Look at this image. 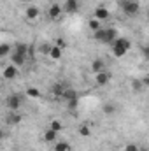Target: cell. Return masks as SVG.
Here are the masks:
<instances>
[{
    "instance_id": "cell-1",
    "label": "cell",
    "mask_w": 149,
    "mask_h": 151,
    "mask_svg": "<svg viewBox=\"0 0 149 151\" xmlns=\"http://www.w3.org/2000/svg\"><path fill=\"white\" fill-rule=\"evenodd\" d=\"M130 47H132V42H130L126 37L116 39V40L112 42V53H114V56H116V58L125 56V55L128 53V49H130Z\"/></svg>"
},
{
    "instance_id": "cell-2",
    "label": "cell",
    "mask_w": 149,
    "mask_h": 151,
    "mask_svg": "<svg viewBox=\"0 0 149 151\" xmlns=\"http://www.w3.org/2000/svg\"><path fill=\"white\" fill-rule=\"evenodd\" d=\"M119 4H121V7H123V11H125L126 16H137L139 14L140 7H139V4L135 0H121Z\"/></svg>"
},
{
    "instance_id": "cell-3",
    "label": "cell",
    "mask_w": 149,
    "mask_h": 151,
    "mask_svg": "<svg viewBox=\"0 0 149 151\" xmlns=\"http://www.w3.org/2000/svg\"><path fill=\"white\" fill-rule=\"evenodd\" d=\"M23 104V99L21 95H9L7 100H5V106L9 107V111H18Z\"/></svg>"
},
{
    "instance_id": "cell-4",
    "label": "cell",
    "mask_w": 149,
    "mask_h": 151,
    "mask_svg": "<svg viewBox=\"0 0 149 151\" xmlns=\"http://www.w3.org/2000/svg\"><path fill=\"white\" fill-rule=\"evenodd\" d=\"M93 16H95V19H98V21H105V19H109V18H111V12H109V11H107L105 7L98 5V7L95 9Z\"/></svg>"
},
{
    "instance_id": "cell-5",
    "label": "cell",
    "mask_w": 149,
    "mask_h": 151,
    "mask_svg": "<svg viewBox=\"0 0 149 151\" xmlns=\"http://www.w3.org/2000/svg\"><path fill=\"white\" fill-rule=\"evenodd\" d=\"M95 81H97V84H98V86H105V84L111 81V74H109V72H105V70L97 72V76H95Z\"/></svg>"
},
{
    "instance_id": "cell-6",
    "label": "cell",
    "mask_w": 149,
    "mask_h": 151,
    "mask_svg": "<svg viewBox=\"0 0 149 151\" xmlns=\"http://www.w3.org/2000/svg\"><path fill=\"white\" fill-rule=\"evenodd\" d=\"M21 119H23V116H21L19 113H16V111L9 113L7 114V118H5L7 125H18V123H21Z\"/></svg>"
},
{
    "instance_id": "cell-7",
    "label": "cell",
    "mask_w": 149,
    "mask_h": 151,
    "mask_svg": "<svg viewBox=\"0 0 149 151\" xmlns=\"http://www.w3.org/2000/svg\"><path fill=\"white\" fill-rule=\"evenodd\" d=\"M39 14H40V11H39L37 5H30V7H27V11H25L27 19H37Z\"/></svg>"
},
{
    "instance_id": "cell-8",
    "label": "cell",
    "mask_w": 149,
    "mask_h": 151,
    "mask_svg": "<svg viewBox=\"0 0 149 151\" xmlns=\"http://www.w3.org/2000/svg\"><path fill=\"white\" fill-rule=\"evenodd\" d=\"M79 11V0H65V12L74 14Z\"/></svg>"
},
{
    "instance_id": "cell-9",
    "label": "cell",
    "mask_w": 149,
    "mask_h": 151,
    "mask_svg": "<svg viewBox=\"0 0 149 151\" xmlns=\"http://www.w3.org/2000/svg\"><path fill=\"white\" fill-rule=\"evenodd\" d=\"M116 39H117V30H116V28H107V30H105L104 42H105V44H112Z\"/></svg>"
},
{
    "instance_id": "cell-10",
    "label": "cell",
    "mask_w": 149,
    "mask_h": 151,
    "mask_svg": "<svg viewBox=\"0 0 149 151\" xmlns=\"http://www.w3.org/2000/svg\"><path fill=\"white\" fill-rule=\"evenodd\" d=\"M16 76H18V67H14L12 63L4 69V77H5V79H14Z\"/></svg>"
},
{
    "instance_id": "cell-11",
    "label": "cell",
    "mask_w": 149,
    "mask_h": 151,
    "mask_svg": "<svg viewBox=\"0 0 149 151\" xmlns=\"http://www.w3.org/2000/svg\"><path fill=\"white\" fill-rule=\"evenodd\" d=\"M60 14H62V5H60V4H53V5L49 7V18H51V19H58Z\"/></svg>"
},
{
    "instance_id": "cell-12",
    "label": "cell",
    "mask_w": 149,
    "mask_h": 151,
    "mask_svg": "<svg viewBox=\"0 0 149 151\" xmlns=\"http://www.w3.org/2000/svg\"><path fill=\"white\" fill-rule=\"evenodd\" d=\"M11 62H12V65H14V67H21V65L27 62V56H23V55H18V53H12V56H11Z\"/></svg>"
},
{
    "instance_id": "cell-13",
    "label": "cell",
    "mask_w": 149,
    "mask_h": 151,
    "mask_svg": "<svg viewBox=\"0 0 149 151\" xmlns=\"http://www.w3.org/2000/svg\"><path fill=\"white\" fill-rule=\"evenodd\" d=\"M49 56H51L53 60H60V58H62V49H60L58 46H51V49H49Z\"/></svg>"
},
{
    "instance_id": "cell-14",
    "label": "cell",
    "mask_w": 149,
    "mask_h": 151,
    "mask_svg": "<svg viewBox=\"0 0 149 151\" xmlns=\"http://www.w3.org/2000/svg\"><path fill=\"white\" fill-rule=\"evenodd\" d=\"M91 70L97 74V72H102L104 70V62L102 60H95L93 63H91Z\"/></svg>"
},
{
    "instance_id": "cell-15",
    "label": "cell",
    "mask_w": 149,
    "mask_h": 151,
    "mask_svg": "<svg viewBox=\"0 0 149 151\" xmlns=\"http://www.w3.org/2000/svg\"><path fill=\"white\" fill-rule=\"evenodd\" d=\"M14 53H18V55H23V56H27V53H28V46H27V44H18V46L14 47Z\"/></svg>"
},
{
    "instance_id": "cell-16",
    "label": "cell",
    "mask_w": 149,
    "mask_h": 151,
    "mask_svg": "<svg viewBox=\"0 0 149 151\" xmlns=\"http://www.w3.org/2000/svg\"><path fill=\"white\" fill-rule=\"evenodd\" d=\"M132 88H133V91H135V93H139V91H142V90H144V84H142V81H140V79H133V81H132Z\"/></svg>"
},
{
    "instance_id": "cell-17",
    "label": "cell",
    "mask_w": 149,
    "mask_h": 151,
    "mask_svg": "<svg viewBox=\"0 0 149 151\" xmlns=\"http://www.w3.org/2000/svg\"><path fill=\"white\" fill-rule=\"evenodd\" d=\"M54 139H56V132H53L51 128L46 130V134H44V141H46V142H53Z\"/></svg>"
},
{
    "instance_id": "cell-18",
    "label": "cell",
    "mask_w": 149,
    "mask_h": 151,
    "mask_svg": "<svg viewBox=\"0 0 149 151\" xmlns=\"http://www.w3.org/2000/svg\"><path fill=\"white\" fill-rule=\"evenodd\" d=\"M62 97H63V100L67 102V100H70V99H75L77 95H75V91H74V90H63Z\"/></svg>"
},
{
    "instance_id": "cell-19",
    "label": "cell",
    "mask_w": 149,
    "mask_h": 151,
    "mask_svg": "<svg viewBox=\"0 0 149 151\" xmlns=\"http://www.w3.org/2000/svg\"><path fill=\"white\" fill-rule=\"evenodd\" d=\"M49 128H51L53 132H56V134H58V132H60V130L63 128V125H62V123H60L58 119H53V121H51V127H49Z\"/></svg>"
},
{
    "instance_id": "cell-20",
    "label": "cell",
    "mask_w": 149,
    "mask_h": 151,
    "mask_svg": "<svg viewBox=\"0 0 149 151\" xmlns=\"http://www.w3.org/2000/svg\"><path fill=\"white\" fill-rule=\"evenodd\" d=\"M27 95L32 97V99H39V97H40V91H39L37 88H28V90H27Z\"/></svg>"
},
{
    "instance_id": "cell-21",
    "label": "cell",
    "mask_w": 149,
    "mask_h": 151,
    "mask_svg": "<svg viewBox=\"0 0 149 151\" xmlns=\"http://www.w3.org/2000/svg\"><path fill=\"white\" fill-rule=\"evenodd\" d=\"M91 134V130H90V127L88 125H82V127H79V135H82V137H88Z\"/></svg>"
},
{
    "instance_id": "cell-22",
    "label": "cell",
    "mask_w": 149,
    "mask_h": 151,
    "mask_svg": "<svg viewBox=\"0 0 149 151\" xmlns=\"http://www.w3.org/2000/svg\"><path fill=\"white\" fill-rule=\"evenodd\" d=\"M9 51H11V46L9 44H0V58L2 56H7Z\"/></svg>"
},
{
    "instance_id": "cell-23",
    "label": "cell",
    "mask_w": 149,
    "mask_h": 151,
    "mask_svg": "<svg viewBox=\"0 0 149 151\" xmlns=\"http://www.w3.org/2000/svg\"><path fill=\"white\" fill-rule=\"evenodd\" d=\"M88 25H90V28H91L93 32H97V30L100 28V21H98V19H95V18H93V19H90V23H88Z\"/></svg>"
},
{
    "instance_id": "cell-24",
    "label": "cell",
    "mask_w": 149,
    "mask_h": 151,
    "mask_svg": "<svg viewBox=\"0 0 149 151\" xmlns=\"http://www.w3.org/2000/svg\"><path fill=\"white\" fill-rule=\"evenodd\" d=\"M63 90H65V86H62V84H54V86H53V93L58 95V97H62Z\"/></svg>"
},
{
    "instance_id": "cell-25",
    "label": "cell",
    "mask_w": 149,
    "mask_h": 151,
    "mask_svg": "<svg viewBox=\"0 0 149 151\" xmlns=\"http://www.w3.org/2000/svg\"><path fill=\"white\" fill-rule=\"evenodd\" d=\"M54 151H69V142H58L54 146Z\"/></svg>"
},
{
    "instance_id": "cell-26",
    "label": "cell",
    "mask_w": 149,
    "mask_h": 151,
    "mask_svg": "<svg viewBox=\"0 0 149 151\" xmlns=\"http://www.w3.org/2000/svg\"><path fill=\"white\" fill-rule=\"evenodd\" d=\"M114 111H116V106H114V104H105V106H104V113L105 114H112Z\"/></svg>"
},
{
    "instance_id": "cell-27",
    "label": "cell",
    "mask_w": 149,
    "mask_h": 151,
    "mask_svg": "<svg viewBox=\"0 0 149 151\" xmlns=\"http://www.w3.org/2000/svg\"><path fill=\"white\" fill-rule=\"evenodd\" d=\"M67 106H69V109H75V107L79 106V100H77V97H75V99H70V100H67Z\"/></svg>"
},
{
    "instance_id": "cell-28",
    "label": "cell",
    "mask_w": 149,
    "mask_h": 151,
    "mask_svg": "<svg viewBox=\"0 0 149 151\" xmlns=\"http://www.w3.org/2000/svg\"><path fill=\"white\" fill-rule=\"evenodd\" d=\"M56 46H58L60 49H65V47H67V40H63V39H58V40H56Z\"/></svg>"
},
{
    "instance_id": "cell-29",
    "label": "cell",
    "mask_w": 149,
    "mask_h": 151,
    "mask_svg": "<svg viewBox=\"0 0 149 151\" xmlns=\"http://www.w3.org/2000/svg\"><path fill=\"white\" fill-rule=\"evenodd\" d=\"M126 151H139V146H135V144H128V146H126Z\"/></svg>"
},
{
    "instance_id": "cell-30",
    "label": "cell",
    "mask_w": 149,
    "mask_h": 151,
    "mask_svg": "<svg viewBox=\"0 0 149 151\" xmlns=\"http://www.w3.org/2000/svg\"><path fill=\"white\" fill-rule=\"evenodd\" d=\"M4 135H5V134H4V130H2V128H0V141H2V139H4Z\"/></svg>"
},
{
    "instance_id": "cell-31",
    "label": "cell",
    "mask_w": 149,
    "mask_h": 151,
    "mask_svg": "<svg viewBox=\"0 0 149 151\" xmlns=\"http://www.w3.org/2000/svg\"><path fill=\"white\" fill-rule=\"evenodd\" d=\"M21 2H32V0H21Z\"/></svg>"
}]
</instances>
